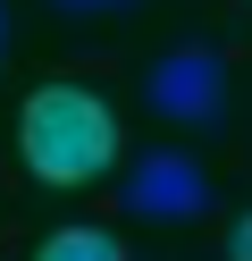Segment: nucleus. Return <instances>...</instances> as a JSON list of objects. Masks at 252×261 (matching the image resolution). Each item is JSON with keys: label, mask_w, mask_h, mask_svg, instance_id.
I'll use <instances>...</instances> for the list:
<instances>
[{"label": "nucleus", "mask_w": 252, "mask_h": 261, "mask_svg": "<svg viewBox=\"0 0 252 261\" xmlns=\"http://www.w3.org/2000/svg\"><path fill=\"white\" fill-rule=\"evenodd\" d=\"M50 9H67V17H118V9H134V0H50Z\"/></svg>", "instance_id": "39448f33"}, {"label": "nucleus", "mask_w": 252, "mask_h": 261, "mask_svg": "<svg viewBox=\"0 0 252 261\" xmlns=\"http://www.w3.org/2000/svg\"><path fill=\"white\" fill-rule=\"evenodd\" d=\"M118 202H126L134 219H151V227H177V219H202V211H210V177H202V160H185L177 143H160V152H143L126 169Z\"/></svg>", "instance_id": "7ed1b4c3"}, {"label": "nucleus", "mask_w": 252, "mask_h": 261, "mask_svg": "<svg viewBox=\"0 0 252 261\" xmlns=\"http://www.w3.org/2000/svg\"><path fill=\"white\" fill-rule=\"evenodd\" d=\"M143 101L160 110L168 126H218L227 118V59L202 51V42H185V51H168L160 68L143 76Z\"/></svg>", "instance_id": "f03ea898"}, {"label": "nucleus", "mask_w": 252, "mask_h": 261, "mask_svg": "<svg viewBox=\"0 0 252 261\" xmlns=\"http://www.w3.org/2000/svg\"><path fill=\"white\" fill-rule=\"evenodd\" d=\"M0 51H9V0H0Z\"/></svg>", "instance_id": "0eeeda50"}, {"label": "nucleus", "mask_w": 252, "mask_h": 261, "mask_svg": "<svg viewBox=\"0 0 252 261\" xmlns=\"http://www.w3.org/2000/svg\"><path fill=\"white\" fill-rule=\"evenodd\" d=\"M227 261H252V211H244V219L227 227Z\"/></svg>", "instance_id": "423d86ee"}, {"label": "nucleus", "mask_w": 252, "mask_h": 261, "mask_svg": "<svg viewBox=\"0 0 252 261\" xmlns=\"http://www.w3.org/2000/svg\"><path fill=\"white\" fill-rule=\"evenodd\" d=\"M17 160L42 186H93L118 160V110L84 85H42L17 110Z\"/></svg>", "instance_id": "f257e3e1"}, {"label": "nucleus", "mask_w": 252, "mask_h": 261, "mask_svg": "<svg viewBox=\"0 0 252 261\" xmlns=\"http://www.w3.org/2000/svg\"><path fill=\"white\" fill-rule=\"evenodd\" d=\"M34 261H126V253H118L109 227H59V236H42Z\"/></svg>", "instance_id": "20e7f679"}]
</instances>
